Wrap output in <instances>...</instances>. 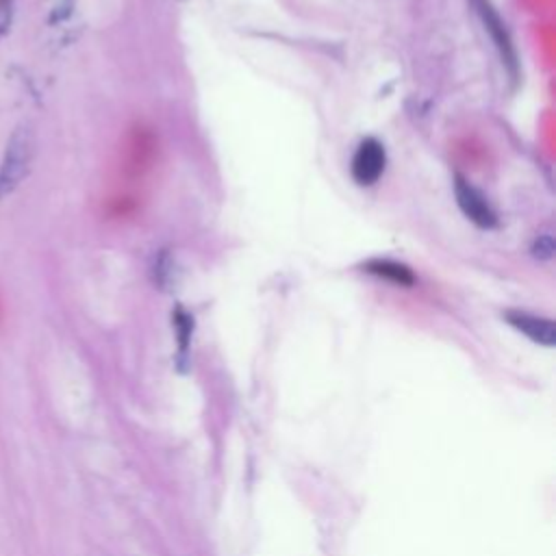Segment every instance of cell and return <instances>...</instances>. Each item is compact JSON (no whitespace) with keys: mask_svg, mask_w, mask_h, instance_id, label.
I'll list each match as a JSON object with an SVG mask.
<instances>
[{"mask_svg":"<svg viewBox=\"0 0 556 556\" xmlns=\"http://www.w3.org/2000/svg\"><path fill=\"white\" fill-rule=\"evenodd\" d=\"M363 267H365V271H369V274H374V276H378V278L391 280V282H395V285H400V287H410V285L415 282L413 271H410L406 265L397 263V261L374 258V261H367Z\"/></svg>","mask_w":556,"mask_h":556,"instance_id":"8992f818","label":"cell"},{"mask_svg":"<svg viewBox=\"0 0 556 556\" xmlns=\"http://www.w3.org/2000/svg\"><path fill=\"white\" fill-rule=\"evenodd\" d=\"M469 2H471L473 11L478 13V17H480L484 30L489 33L491 41L495 43V48H497L502 61L506 63V67L510 70V74H515V72H517V54H515L513 41H510V37H508V30H506L502 17L497 15V11L493 9L491 0H469Z\"/></svg>","mask_w":556,"mask_h":556,"instance_id":"277c9868","label":"cell"},{"mask_svg":"<svg viewBox=\"0 0 556 556\" xmlns=\"http://www.w3.org/2000/svg\"><path fill=\"white\" fill-rule=\"evenodd\" d=\"M454 195H456V204L463 211V215L469 222H473L478 228H495L497 226V215L491 208L489 200L482 195L480 189H476L463 176L454 178Z\"/></svg>","mask_w":556,"mask_h":556,"instance_id":"3957f363","label":"cell"},{"mask_svg":"<svg viewBox=\"0 0 556 556\" xmlns=\"http://www.w3.org/2000/svg\"><path fill=\"white\" fill-rule=\"evenodd\" d=\"M30 152V135L26 130H17L7 146V154L0 167V195L9 193L24 178L28 172Z\"/></svg>","mask_w":556,"mask_h":556,"instance_id":"6da1fadb","label":"cell"},{"mask_svg":"<svg viewBox=\"0 0 556 556\" xmlns=\"http://www.w3.org/2000/svg\"><path fill=\"white\" fill-rule=\"evenodd\" d=\"M384 165H387L384 146L378 139L367 137L358 143V148L352 156L350 172H352V178H354L356 185L369 187V185L378 182V178L384 172Z\"/></svg>","mask_w":556,"mask_h":556,"instance_id":"7a4b0ae2","label":"cell"},{"mask_svg":"<svg viewBox=\"0 0 556 556\" xmlns=\"http://www.w3.org/2000/svg\"><path fill=\"white\" fill-rule=\"evenodd\" d=\"M504 317L515 330L526 334L530 341L547 345V348H552L556 343V328H554L552 319L532 315L528 311H506Z\"/></svg>","mask_w":556,"mask_h":556,"instance_id":"5b68a950","label":"cell"},{"mask_svg":"<svg viewBox=\"0 0 556 556\" xmlns=\"http://www.w3.org/2000/svg\"><path fill=\"white\" fill-rule=\"evenodd\" d=\"M532 254H534L536 258H541V261L552 258V256H554V239H552V235L539 237V239L534 241V245H532Z\"/></svg>","mask_w":556,"mask_h":556,"instance_id":"52a82bcc","label":"cell"}]
</instances>
